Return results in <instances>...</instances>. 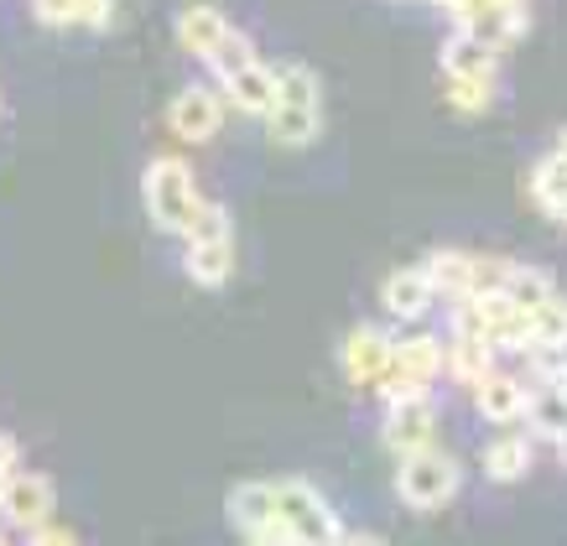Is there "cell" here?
I'll return each instance as SVG.
<instances>
[{
	"label": "cell",
	"mask_w": 567,
	"mask_h": 546,
	"mask_svg": "<svg viewBox=\"0 0 567 546\" xmlns=\"http://www.w3.org/2000/svg\"><path fill=\"white\" fill-rule=\"evenodd\" d=\"M276 146H312L323 136V84L308 63H281L276 69V110L266 115Z\"/></svg>",
	"instance_id": "1"
},
{
	"label": "cell",
	"mask_w": 567,
	"mask_h": 546,
	"mask_svg": "<svg viewBox=\"0 0 567 546\" xmlns=\"http://www.w3.org/2000/svg\"><path fill=\"white\" fill-rule=\"evenodd\" d=\"M141 204H146V214H152V224L162 229V235H177V239L188 235L193 219H198V208H204L188 162H177V156H156V162H146Z\"/></svg>",
	"instance_id": "2"
},
{
	"label": "cell",
	"mask_w": 567,
	"mask_h": 546,
	"mask_svg": "<svg viewBox=\"0 0 567 546\" xmlns=\"http://www.w3.org/2000/svg\"><path fill=\"white\" fill-rule=\"evenodd\" d=\"M183 271H188L193 287H224L235 276V224H229V208L224 204H204L193 229L183 235Z\"/></svg>",
	"instance_id": "3"
},
{
	"label": "cell",
	"mask_w": 567,
	"mask_h": 546,
	"mask_svg": "<svg viewBox=\"0 0 567 546\" xmlns=\"http://www.w3.org/2000/svg\"><path fill=\"white\" fill-rule=\"evenodd\" d=\"M458 478H464V468H458L453 453L422 447V453H406V459H401V468H395V495H401L406 511L427 515V511H443L447 499L458 495Z\"/></svg>",
	"instance_id": "4"
},
{
	"label": "cell",
	"mask_w": 567,
	"mask_h": 546,
	"mask_svg": "<svg viewBox=\"0 0 567 546\" xmlns=\"http://www.w3.org/2000/svg\"><path fill=\"white\" fill-rule=\"evenodd\" d=\"M276 511H281V526L292 530V542L333 546L349 536L339 511L318 495V484H308V478H281L276 484Z\"/></svg>",
	"instance_id": "5"
},
{
	"label": "cell",
	"mask_w": 567,
	"mask_h": 546,
	"mask_svg": "<svg viewBox=\"0 0 567 546\" xmlns=\"http://www.w3.org/2000/svg\"><path fill=\"white\" fill-rule=\"evenodd\" d=\"M224 515L229 526L240 530L245 542H292V530L281 526V511H276V484L271 478H245L224 495Z\"/></svg>",
	"instance_id": "6"
},
{
	"label": "cell",
	"mask_w": 567,
	"mask_h": 546,
	"mask_svg": "<svg viewBox=\"0 0 567 546\" xmlns=\"http://www.w3.org/2000/svg\"><path fill=\"white\" fill-rule=\"evenodd\" d=\"M58 515V490H52L48 474H27V468H17V474L0 484V521L17 530H32L42 526V521H52Z\"/></svg>",
	"instance_id": "7"
},
{
	"label": "cell",
	"mask_w": 567,
	"mask_h": 546,
	"mask_svg": "<svg viewBox=\"0 0 567 546\" xmlns=\"http://www.w3.org/2000/svg\"><path fill=\"white\" fill-rule=\"evenodd\" d=\"M437 437V416H432L427 395H406V401H391L385 406V427H380V443L391 447L395 459L406 453H422Z\"/></svg>",
	"instance_id": "8"
},
{
	"label": "cell",
	"mask_w": 567,
	"mask_h": 546,
	"mask_svg": "<svg viewBox=\"0 0 567 546\" xmlns=\"http://www.w3.org/2000/svg\"><path fill=\"white\" fill-rule=\"evenodd\" d=\"M219 120H224V104L208 84H188L167 104V125H173V136L188 141V146H204V141L219 136Z\"/></svg>",
	"instance_id": "9"
},
{
	"label": "cell",
	"mask_w": 567,
	"mask_h": 546,
	"mask_svg": "<svg viewBox=\"0 0 567 546\" xmlns=\"http://www.w3.org/2000/svg\"><path fill=\"white\" fill-rule=\"evenodd\" d=\"M391 354H395V339H391V333H380V328L360 323V328H349L344 349H339V364H344V375L354 380V385L375 391L380 375L391 370Z\"/></svg>",
	"instance_id": "10"
},
{
	"label": "cell",
	"mask_w": 567,
	"mask_h": 546,
	"mask_svg": "<svg viewBox=\"0 0 567 546\" xmlns=\"http://www.w3.org/2000/svg\"><path fill=\"white\" fill-rule=\"evenodd\" d=\"M474 406H480L484 422H495V427H526V411H532V385L526 375H484L474 385Z\"/></svg>",
	"instance_id": "11"
},
{
	"label": "cell",
	"mask_w": 567,
	"mask_h": 546,
	"mask_svg": "<svg viewBox=\"0 0 567 546\" xmlns=\"http://www.w3.org/2000/svg\"><path fill=\"white\" fill-rule=\"evenodd\" d=\"M432 297H437V287H432L427 266H401V271H391L385 276V287H380L385 312L401 318V323H416V318L432 308Z\"/></svg>",
	"instance_id": "12"
},
{
	"label": "cell",
	"mask_w": 567,
	"mask_h": 546,
	"mask_svg": "<svg viewBox=\"0 0 567 546\" xmlns=\"http://www.w3.org/2000/svg\"><path fill=\"white\" fill-rule=\"evenodd\" d=\"M224 94H229V104H235L240 115L266 120L276 110V69L256 58V63H245V69H235L224 79Z\"/></svg>",
	"instance_id": "13"
},
{
	"label": "cell",
	"mask_w": 567,
	"mask_h": 546,
	"mask_svg": "<svg viewBox=\"0 0 567 546\" xmlns=\"http://www.w3.org/2000/svg\"><path fill=\"white\" fill-rule=\"evenodd\" d=\"M173 32H177V42H183V52H193L198 63H208L214 48L224 42V32H229V21H224L219 6H183Z\"/></svg>",
	"instance_id": "14"
},
{
	"label": "cell",
	"mask_w": 567,
	"mask_h": 546,
	"mask_svg": "<svg viewBox=\"0 0 567 546\" xmlns=\"http://www.w3.org/2000/svg\"><path fill=\"white\" fill-rule=\"evenodd\" d=\"M443 73L447 79H489L495 84L499 73V48L480 42L474 32H453L443 48Z\"/></svg>",
	"instance_id": "15"
},
{
	"label": "cell",
	"mask_w": 567,
	"mask_h": 546,
	"mask_svg": "<svg viewBox=\"0 0 567 546\" xmlns=\"http://www.w3.org/2000/svg\"><path fill=\"white\" fill-rule=\"evenodd\" d=\"M532 437L536 432L526 427V432H505L499 427V437L489 447H484V474L495 478V484H520V478H526V468H532Z\"/></svg>",
	"instance_id": "16"
},
{
	"label": "cell",
	"mask_w": 567,
	"mask_h": 546,
	"mask_svg": "<svg viewBox=\"0 0 567 546\" xmlns=\"http://www.w3.org/2000/svg\"><path fill=\"white\" fill-rule=\"evenodd\" d=\"M499 370V349L489 339H468V333H453V343H447V375L458 380V385H480L484 375H495Z\"/></svg>",
	"instance_id": "17"
},
{
	"label": "cell",
	"mask_w": 567,
	"mask_h": 546,
	"mask_svg": "<svg viewBox=\"0 0 567 546\" xmlns=\"http://www.w3.org/2000/svg\"><path fill=\"white\" fill-rule=\"evenodd\" d=\"M526 427L536 432V437H563L567 427V391L557 385V375L542 380V385H532V411H526Z\"/></svg>",
	"instance_id": "18"
},
{
	"label": "cell",
	"mask_w": 567,
	"mask_h": 546,
	"mask_svg": "<svg viewBox=\"0 0 567 546\" xmlns=\"http://www.w3.org/2000/svg\"><path fill=\"white\" fill-rule=\"evenodd\" d=\"M395 364L422 380H437L447 370V343L432 339V333H401L395 339Z\"/></svg>",
	"instance_id": "19"
},
{
	"label": "cell",
	"mask_w": 567,
	"mask_h": 546,
	"mask_svg": "<svg viewBox=\"0 0 567 546\" xmlns=\"http://www.w3.org/2000/svg\"><path fill=\"white\" fill-rule=\"evenodd\" d=\"M499 291H505V297H511L520 312H536L542 302H551V297H557L551 276L536 271V266H511V271H505V287H499Z\"/></svg>",
	"instance_id": "20"
},
{
	"label": "cell",
	"mask_w": 567,
	"mask_h": 546,
	"mask_svg": "<svg viewBox=\"0 0 567 546\" xmlns=\"http://www.w3.org/2000/svg\"><path fill=\"white\" fill-rule=\"evenodd\" d=\"M532 198L542 208H557V204H567V152H551L547 162H536V172H532Z\"/></svg>",
	"instance_id": "21"
},
{
	"label": "cell",
	"mask_w": 567,
	"mask_h": 546,
	"mask_svg": "<svg viewBox=\"0 0 567 546\" xmlns=\"http://www.w3.org/2000/svg\"><path fill=\"white\" fill-rule=\"evenodd\" d=\"M245 63H256V42H250L240 27H229V32H224V42L214 48V58H208V69H214V79L224 84V79H229L235 69H245Z\"/></svg>",
	"instance_id": "22"
},
{
	"label": "cell",
	"mask_w": 567,
	"mask_h": 546,
	"mask_svg": "<svg viewBox=\"0 0 567 546\" xmlns=\"http://www.w3.org/2000/svg\"><path fill=\"white\" fill-rule=\"evenodd\" d=\"M447 104L458 115H484L495 104V84L489 79H447Z\"/></svg>",
	"instance_id": "23"
},
{
	"label": "cell",
	"mask_w": 567,
	"mask_h": 546,
	"mask_svg": "<svg viewBox=\"0 0 567 546\" xmlns=\"http://www.w3.org/2000/svg\"><path fill=\"white\" fill-rule=\"evenodd\" d=\"M42 27H84V0H32Z\"/></svg>",
	"instance_id": "24"
},
{
	"label": "cell",
	"mask_w": 567,
	"mask_h": 546,
	"mask_svg": "<svg viewBox=\"0 0 567 546\" xmlns=\"http://www.w3.org/2000/svg\"><path fill=\"white\" fill-rule=\"evenodd\" d=\"M32 546H52V542H79L69 526H58V521H42V526H32V530H21Z\"/></svg>",
	"instance_id": "25"
},
{
	"label": "cell",
	"mask_w": 567,
	"mask_h": 546,
	"mask_svg": "<svg viewBox=\"0 0 567 546\" xmlns=\"http://www.w3.org/2000/svg\"><path fill=\"white\" fill-rule=\"evenodd\" d=\"M110 21H115V0H84V27L100 32V27H110Z\"/></svg>",
	"instance_id": "26"
},
{
	"label": "cell",
	"mask_w": 567,
	"mask_h": 546,
	"mask_svg": "<svg viewBox=\"0 0 567 546\" xmlns=\"http://www.w3.org/2000/svg\"><path fill=\"white\" fill-rule=\"evenodd\" d=\"M17 468H21V447H17V437H6V432H0V484L17 474Z\"/></svg>",
	"instance_id": "27"
},
{
	"label": "cell",
	"mask_w": 567,
	"mask_h": 546,
	"mask_svg": "<svg viewBox=\"0 0 567 546\" xmlns=\"http://www.w3.org/2000/svg\"><path fill=\"white\" fill-rule=\"evenodd\" d=\"M551 447H557V459H563V468H567V427H563V437H557Z\"/></svg>",
	"instance_id": "28"
},
{
	"label": "cell",
	"mask_w": 567,
	"mask_h": 546,
	"mask_svg": "<svg viewBox=\"0 0 567 546\" xmlns=\"http://www.w3.org/2000/svg\"><path fill=\"white\" fill-rule=\"evenodd\" d=\"M557 152H567V131H563V136H557Z\"/></svg>",
	"instance_id": "29"
},
{
	"label": "cell",
	"mask_w": 567,
	"mask_h": 546,
	"mask_svg": "<svg viewBox=\"0 0 567 546\" xmlns=\"http://www.w3.org/2000/svg\"><path fill=\"white\" fill-rule=\"evenodd\" d=\"M557 385H563V391H567V370H563V375H557Z\"/></svg>",
	"instance_id": "30"
},
{
	"label": "cell",
	"mask_w": 567,
	"mask_h": 546,
	"mask_svg": "<svg viewBox=\"0 0 567 546\" xmlns=\"http://www.w3.org/2000/svg\"><path fill=\"white\" fill-rule=\"evenodd\" d=\"M505 6H526V0H505Z\"/></svg>",
	"instance_id": "31"
},
{
	"label": "cell",
	"mask_w": 567,
	"mask_h": 546,
	"mask_svg": "<svg viewBox=\"0 0 567 546\" xmlns=\"http://www.w3.org/2000/svg\"><path fill=\"white\" fill-rule=\"evenodd\" d=\"M437 6H447V0H437Z\"/></svg>",
	"instance_id": "32"
}]
</instances>
